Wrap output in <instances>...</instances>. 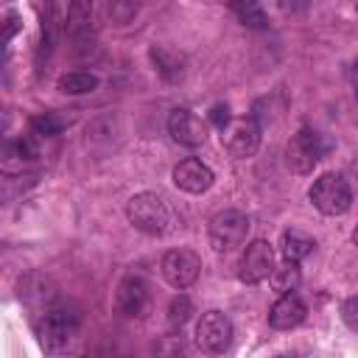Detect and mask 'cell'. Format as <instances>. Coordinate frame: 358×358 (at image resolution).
I'll return each instance as SVG.
<instances>
[{"mask_svg": "<svg viewBox=\"0 0 358 358\" xmlns=\"http://www.w3.org/2000/svg\"><path fill=\"white\" fill-rule=\"evenodd\" d=\"M78 324H81V313L76 308H70V305H48L45 313L34 324L36 341L48 352H59L76 338Z\"/></svg>", "mask_w": 358, "mask_h": 358, "instance_id": "obj_1", "label": "cell"}, {"mask_svg": "<svg viewBox=\"0 0 358 358\" xmlns=\"http://www.w3.org/2000/svg\"><path fill=\"white\" fill-rule=\"evenodd\" d=\"M126 218L143 235H165L173 227V213H171L168 201L151 190L134 193L126 201Z\"/></svg>", "mask_w": 358, "mask_h": 358, "instance_id": "obj_2", "label": "cell"}, {"mask_svg": "<svg viewBox=\"0 0 358 358\" xmlns=\"http://www.w3.org/2000/svg\"><path fill=\"white\" fill-rule=\"evenodd\" d=\"M308 199L322 215H344L352 204V190L341 173H322L310 185Z\"/></svg>", "mask_w": 358, "mask_h": 358, "instance_id": "obj_3", "label": "cell"}, {"mask_svg": "<svg viewBox=\"0 0 358 358\" xmlns=\"http://www.w3.org/2000/svg\"><path fill=\"white\" fill-rule=\"evenodd\" d=\"M249 235V215L241 210H221L210 221V246L218 255L238 249Z\"/></svg>", "mask_w": 358, "mask_h": 358, "instance_id": "obj_4", "label": "cell"}, {"mask_svg": "<svg viewBox=\"0 0 358 358\" xmlns=\"http://www.w3.org/2000/svg\"><path fill=\"white\" fill-rule=\"evenodd\" d=\"M322 154H324L322 137H319L313 129H299V131L288 140V145H285V165H288L294 173L305 176V173H310V171L319 165Z\"/></svg>", "mask_w": 358, "mask_h": 358, "instance_id": "obj_5", "label": "cell"}, {"mask_svg": "<svg viewBox=\"0 0 358 358\" xmlns=\"http://www.w3.org/2000/svg\"><path fill=\"white\" fill-rule=\"evenodd\" d=\"M232 344V322L221 310H207L196 322V347L201 352L218 355Z\"/></svg>", "mask_w": 358, "mask_h": 358, "instance_id": "obj_6", "label": "cell"}, {"mask_svg": "<svg viewBox=\"0 0 358 358\" xmlns=\"http://www.w3.org/2000/svg\"><path fill=\"white\" fill-rule=\"evenodd\" d=\"M201 274V257L193 249H171L162 257V277L173 288H190Z\"/></svg>", "mask_w": 358, "mask_h": 358, "instance_id": "obj_7", "label": "cell"}, {"mask_svg": "<svg viewBox=\"0 0 358 358\" xmlns=\"http://www.w3.org/2000/svg\"><path fill=\"white\" fill-rule=\"evenodd\" d=\"M271 271H274V249H271L266 241H252V243H246V249H243V255H241V268H238L241 282L257 285V282H263L266 277H271Z\"/></svg>", "mask_w": 358, "mask_h": 358, "instance_id": "obj_8", "label": "cell"}, {"mask_svg": "<svg viewBox=\"0 0 358 358\" xmlns=\"http://www.w3.org/2000/svg\"><path fill=\"white\" fill-rule=\"evenodd\" d=\"M148 299H151L148 282H145L143 277H137V274L123 277L120 285H117V291H115V308H117V313L126 316V319H140V316H145Z\"/></svg>", "mask_w": 358, "mask_h": 358, "instance_id": "obj_9", "label": "cell"}, {"mask_svg": "<svg viewBox=\"0 0 358 358\" xmlns=\"http://www.w3.org/2000/svg\"><path fill=\"white\" fill-rule=\"evenodd\" d=\"M224 145L238 159L255 157L257 148H260V126H257V120L255 117H241V120L229 123L227 137H224Z\"/></svg>", "mask_w": 358, "mask_h": 358, "instance_id": "obj_10", "label": "cell"}, {"mask_svg": "<svg viewBox=\"0 0 358 358\" xmlns=\"http://www.w3.org/2000/svg\"><path fill=\"white\" fill-rule=\"evenodd\" d=\"M168 134L187 148H196L207 140V126L201 123V117H196L190 109H173L168 115Z\"/></svg>", "mask_w": 358, "mask_h": 358, "instance_id": "obj_11", "label": "cell"}, {"mask_svg": "<svg viewBox=\"0 0 358 358\" xmlns=\"http://www.w3.org/2000/svg\"><path fill=\"white\" fill-rule=\"evenodd\" d=\"M64 34L73 42H87L95 34V0H70L64 17Z\"/></svg>", "mask_w": 358, "mask_h": 358, "instance_id": "obj_12", "label": "cell"}, {"mask_svg": "<svg viewBox=\"0 0 358 358\" xmlns=\"http://www.w3.org/2000/svg\"><path fill=\"white\" fill-rule=\"evenodd\" d=\"M215 182V176H213V171L201 162V159H193V157H187V159H182L176 168H173V185L179 187V190H185V193H204L210 185Z\"/></svg>", "mask_w": 358, "mask_h": 358, "instance_id": "obj_13", "label": "cell"}, {"mask_svg": "<svg viewBox=\"0 0 358 358\" xmlns=\"http://www.w3.org/2000/svg\"><path fill=\"white\" fill-rule=\"evenodd\" d=\"M305 313H308V308H305L302 296H299L296 291H288V294H282V296L271 305V310H268V324L277 327V330H291V327H296V324L305 319Z\"/></svg>", "mask_w": 358, "mask_h": 358, "instance_id": "obj_14", "label": "cell"}, {"mask_svg": "<svg viewBox=\"0 0 358 358\" xmlns=\"http://www.w3.org/2000/svg\"><path fill=\"white\" fill-rule=\"evenodd\" d=\"M148 56H151L157 73H159L165 81H179V78L185 76V59H182L176 50H171V48H165V45H151V48H148Z\"/></svg>", "mask_w": 358, "mask_h": 358, "instance_id": "obj_15", "label": "cell"}, {"mask_svg": "<svg viewBox=\"0 0 358 358\" xmlns=\"http://www.w3.org/2000/svg\"><path fill=\"white\" fill-rule=\"evenodd\" d=\"M56 296V288H53V282L45 277V274H25L22 280H20V299L22 302H28V305H45V302H50Z\"/></svg>", "mask_w": 358, "mask_h": 358, "instance_id": "obj_16", "label": "cell"}, {"mask_svg": "<svg viewBox=\"0 0 358 358\" xmlns=\"http://www.w3.org/2000/svg\"><path fill=\"white\" fill-rule=\"evenodd\" d=\"M313 246H316V241L308 238V235L299 232V229H285L282 238H280V252H282V257H285V260H294V263H299L302 257H308V255L313 252Z\"/></svg>", "mask_w": 358, "mask_h": 358, "instance_id": "obj_17", "label": "cell"}, {"mask_svg": "<svg viewBox=\"0 0 358 358\" xmlns=\"http://www.w3.org/2000/svg\"><path fill=\"white\" fill-rule=\"evenodd\" d=\"M98 76L90 73V70H73V73H64L59 76V90L64 95H87V92H95L98 90Z\"/></svg>", "mask_w": 358, "mask_h": 358, "instance_id": "obj_18", "label": "cell"}, {"mask_svg": "<svg viewBox=\"0 0 358 358\" xmlns=\"http://www.w3.org/2000/svg\"><path fill=\"white\" fill-rule=\"evenodd\" d=\"M302 282V274H299V266L294 260H285L280 268L271 271V288L280 291V294H288V291H296Z\"/></svg>", "mask_w": 358, "mask_h": 358, "instance_id": "obj_19", "label": "cell"}, {"mask_svg": "<svg viewBox=\"0 0 358 358\" xmlns=\"http://www.w3.org/2000/svg\"><path fill=\"white\" fill-rule=\"evenodd\" d=\"M229 6L235 8V14L241 17L243 25L249 28H266V14L260 8V0H229Z\"/></svg>", "mask_w": 358, "mask_h": 358, "instance_id": "obj_20", "label": "cell"}, {"mask_svg": "<svg viewBox=\"0 0 358 358\" xmlns=\"http://www.w3.org/2000/svg\"><path fill=\"white\" fill-rule=\"evenodd\" d=\"M64 126H67V120H64L59 112H39V115L31 117V131L39 134V137H53V134H59Z\"/></svg>", "mask_w": 358, "mask_h": 358, "instance_id": "obj_21", "label": "cell"}, {"mask_svg": "<svg viewBox=\"0 0 358 358\" xmlns=\"http://www.w3.org/2000/svg\"><path fill=\"white\" fill-rule=\"evenodd\" d=\"M137 11H140V0H109L106 3V14L115 25L131 22L137 17Z\"/></svg>", "mask_w": 358, "mask_h": 358, "instance_id": "obj_22", "label": "cell"}, {"mask_svg": "<svg viewBox=\"0 0 358 358\" xmlns=\"http://www.w3.org/2000/svg\"><path fill=\"white\" fill-rule=\"evenodd\" d=\"M115 131H117V129H115L112 115H109V117H98V120L87 123V143H92V145H95V143H109Z\"/></svg>", "mask_w": 358, "mask_h": 358, "instance_id": "obj_23", "label": "cell"}, {"mask_svg": "<svg viewBox=\"0 0 358 358\" xmlns=\"http://www.w3.org/2000/svg\"><path fill=\"white\" fill-rule=\"evenodd\" d=\"M39 151H36V143L31 140V137H17V140H11L8 145H6V157L8 159H20V162H28V159H34Z\"/></svg>", "mask_w": 358, "mask_h": 358, "instance_id": "obj_24", "label": "cell"}, {"mask_svg": "<svg viewBox=\"0 0 358 358\" xmlns=\"http://www.w3.org/2000/svg\"><path fill=\"white\" fill-rule=\"evenodd\" d=\"M190 313H193L190 296H187V294H176V296L171 299V305H168V319H171L173 324H185V322L190 319Z\"/></svg>", "mask_w": 358, "mask_h": 358, "instance_id": "obj_25", "label": "cell"}, {"mask_svg": "<svg viewBox=\"0 0 358 358\" xmlns=\"http://www.w3.org/2000/svg\"><path fill=\"white\" fill-rule=\"evenodd\" d=\"M341 319L347 322V327L358 330V296L344 299V305H341Z\"/></svg>", "mask_w": 358, "mask_h": 358, "instance_id": "obj_26", "label": "cell"}, {"mask_svg": "<svg viewBox=\"0 0 358 358\" xmlns=\"http://www.w3.org/2000/svg\"><path fill=\"white\" fill-rule=\"evenodd\" d=\"M210 123L224 131V129L229 126V106H227V103H215V106L210 109Z\"/></svg>", "mask_w": 358, "mask_h": 358, "instance_id": "obj_27", "label": "cell"}, {"mask_svg": "<svg viewBox=\"0 0 358 358\" xmlns=\"http://www.w3.org/2000/svg\"><path fill=\"white\" fill-rule=\"evenodd\" d=\"M20 28H22L20 14H17V11H8V14H6V22H3V42H11Z\"/></svg>", "mask_w": 358, "mask_h": 358, "instance_id": "obj_28", "label": "cell"}, {"mask_svg": "<svg viewBox=\"0 0 358 358\" xmlns=\"http://www.w3.org/2000/svg\"><path fill=\"white\" fill-rule=\"evenodd\" d=\"M308 3H310V0H277V6H280L282 11H302Z\"/></svg>", "mask_w": 358, "mask_h": 358, "instance_id": "obj_29", "label": "cell"}, {"mask_svg": "<svg viewBox=\"0 0 358 358\" xmlns=\"http://www.w3.org/2000/svg\"><path fill=\"white\" fill-rule=\"evenodd\" d=\"M352 81H355V87H358V59H355V64H352Z\"/></svg>", "mask_w": 358, "mask_h": 358, "instance_id": "obj_30", "label": "cell"}, {"mask_svg": "<svg viewBox=\"0 0 358 358\" xmlns=\"http://www.w3.org/2000/svg\"><path fill=\"white\" fill-rule=\"evenodd\" d=\"M352 243H355V246H358V227H355V229H352Z\"/></svg>", "mask_w": 358, "mask_h": 358, "instance_id": "obj_31", "label": "cell"}]
</instances>
